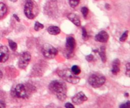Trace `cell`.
Instances as JSON below:
<instances>
[{
	"label": "cell",
	"instance_id": "obj_28",
	"mask_svg": "<svg viewBox=\"0 0 130 108\" xmlns=\"http://www.w3.org/2000/svg\"><path fill=\"white\" fill-rule=\"evenodd\" d=\"M6 107V104L4 102L0 100V108H4Z\"/></svg>",
	"mask_w": 130,
	"mask_h": 108
},
{
	"label": "cell",
	"instance_id": "obj_26",
	"mask_svg": "<svg viewBox=\"0 0 130 108\" xmlns=\"http://www.w3.org/2000/svg\"><path fill=\"white\" fill-rule=\"evenodd\" d=\"M126 74L128 76H129V72H130V64L129 62H128V64H126Z\"/></svg>",
	"mask_w": 130,
	"mask_h": 108
},
{
	"label": "cell",
	"instance_id": "obj_4",
	"mask_svg": "<svg viewBox=\"0 0 130 108\" xmlns=\"http://www.w3.org/2000/svg\"><path fill=\"white\" fill-rule=\"evenodd\" d=\"M58 75L62 80L70 83L77 84L80 81V78L78 77L77 75H75L71 70L68 69L58 71Z\"/></svg>",
	"mask_w": 130,
	"mask_h": 108
},
{
	"label": "cell",
	"instance_id": "obj_15",
	"mask_svg": "<svg viewBox=\"0 0 130 108\" xmlns=\"http://www.w3.org/2000/svg\"><path fill=\"white\" fill-rule=\"evenodd\" d=\"M7 12V7L3 3H0V19L5 17Z\"/></svg>",
	"mask_w": 130,
	"mask_h": 108
},
{
	"label": "cell",
	"instance_id": "obj_32",
	"mask_svg": "<svg viewBox=\"0 0 130 108\" xmlns=\"http://www.w3.org/2000/svg\"><path fill=\"white\" fill-rule=\"evenodd\" d=\"M124 95H126V97H128V96H129V95H128V93H126V94H124Z\"/></svg>",
	"mask_w": 130,
	"mask_h": 108
},
{
	"label": "cell",
	"instance_id": "obj_9",
	"mask_svg": "<svg viewBox=\"0 0 130 108\" xmlns=\"http://www.w3.org/2000/svg\"><path fill=\"white\" fill-rule=\"evenodd\" d=\"M87 100L88 97L83 91H80V92H78L77 94H76L72 99L73 103L77 104V105L83 104V103L86 102Z\"/></svg>",
	"mask_w": 130,
	"mask_h": 108
},
{
	"label": "cell",
	"instance_id": "obj_21",
	"mask_svg": "<svg viewBox=\"0 0 130 108\" xmlns=\"http://www.w3.org/2000/svg\"><path fill=\"white\" fill-rule=\"evenodd\" d=\"M82 37L83 40L85 41H87L89 39V35L86 31V29L85 27H83L82 29Z\"/></svg>",
	"mask_w": 130,
	"mask_h": 108
},
{
	"label": "cell",
	"instance_id": "obj_30",
	"mask_svg": "<svg viewBox=\"0 0 130 108\" xmlns=\"http://www.w3.org/2000/svg\"><path fill=\"white\" fill-rule=\"evenodd\" d=\"M2 78H3V73H2V72L0 71V80L2 79Z\"/></svg>",
	"mask_w": 130,
	"mask_h": 108
},
{
	"label": "cell",
	"instance_id": "obj_18",
	"mask_svg": "<svg viewBox=\"0 0 130 108\" xmlns=\"http://www.w3.org/2000/svg\"><path fill=\"white\" fill-rule=\"evenodd\" d=\"M8 43H9V46H10L11 50L13 51L17 50V44L15 42H14L13 41L11 40V39H8Z\"/></svg>",
	"mask_w": 130,
	"mask_h": 108
},
{
	"label": "cell",
	"instance_id": "obj_7",
	"mask_svg": "<svg viewBox=\"0 0 130 108\" xmlns=\"http://www.w3.org/2000/svg\"><path fill=\"white\" fill-rule=\"evenodd\" d=\"M76 40L72 36H69L67 38L66 44V55H67V58H71L73 56L74 51L76 47Z\"/></svg>",
	"mask_w": 130,
	"mask_h": 108
},
{
	"label": "cell",
	"instance_id": "obj_24",
	"mask_svg": "<svg viewBox=\"0 0 130 108\" xmlns=\"http://www.w3.org/2000/svg\"><path fill=\"white\" fill-rule=\"evenodd\" d=\"M119 107L121 108H129L130 107V102L128 101L125 104H122L119 105Z\"/></svg>",
	"mask_w": 130,
	"mask_h": 108
},
{
	"label": "cell",
	"instance_id": "obj_13",
	"mask_svg": "<svg viewBox=\"0 0 130 108\" xmlns=\"http://www.w3.org/2000/svg\"><path fill=\"white\" fill-rule=\"evenodd\" d=\"M120 64L121 62L118 58L114 60L112 62V72L113 74L116 75L120 71Z\"/></svg>",
	"mask_w": 130,
	"mask_h": 108
},
{
	"label": "cell",
	"instance_id": "obj_29",
	"mask_svg": "<svg viewBox=\"0 0 130 108\" xmlns=\"http://www.w3.org/2000/svg\"><path fill=\"white\" fill-rule=\"evenodd\" d=\"M13 17L15 18V19H16V20H17L18 22H20V19H19V17H18L17 15H16V14H13Z\"/></svg>",
	"mask_w": 130,
	"mask_h": 108
},
{
	"label": "cell",
	"instance_id": "obj_22",
	"mask_svg": "<svg viewBox=\"0 0 130 108\" xmlns=\"http://www.w3.org/2000/svg\"><path fill=\"white\" fill-rule=\"evenodd\" d=\"M128 33H129V32H128V30H126V31L123 33V35L120 37V38H119V41L121 42L125 41L126 40L127 38H128Z\"/></svg>",
	"mask_w": 130,
	"mask_h": 108
},
{
	"label": "cell",
	"instance_id": "obj_25",
	"mask_svg": "<svg viewBox=\"0 0 130 108\" xmlns=\"http://www.w3.org/2000/svg\"><path fill=\"white\" fill-rule=\"evenodd\" d=\"M86 60L88 61V62H91V61L94 59L93 55L91 54L88 55H87L86 57Z\"/></svg>",
	"mask_w": 130,
	"mask_h": 108
},
{
	"label": "cell",
	"instance_id": "obj_2",
	"mask_svg": "<svg viewBox=\"0 0 130 108\" xmlns=\"http://www.w3.org/2000/svg\"><path fill=\"white\" fill-rule=\"evenodd\" d=\"M31 91H34V87L29 88L24 84H18L11 91V95L13 97L19 99H27Z\"/></svg>",
	"mask_w": 130,
	"mask_h": 108
},
{
	"label": "cell",
	"instance_id": "obj_27",
	"mask_svg": "<svg viewBox=\"0 0 130 108\" xmlns=\"http://www.w3.org/2000/svg\"><path fill=\"white\" fill-rule=\"evenodd\" d=\"M65 107H66V108H74V105H72V104L70 102L66 103V104H65Z\"/></svg>",
	"mask_w": 130,
	"mask_h": 108
},
{
	"label": "cell",
	"instance_id": "obj_8",
	"mask_svg": "<svg viewBox=\"0 0 130 108\" xmlns=\"http://www.w3.org/2000/svg\"><path fill=\"white\" fill-rule=\"evenodd\" d=\"M31 59V55L30 53L28 52H25L22 53L19 58V62H18V66L20 69H24L27 67Z\"/></svg>",
	"mask_w": 130,
	"mask_h": 108
},
{
	"label": "cell",
	"instance_id": "obj_5",
	"mask_svg": "<svg viewBox=\"0 0 130 108\" xmlns=\"http://www.w3.org/2000/svg\"><path fill=\"white\" fill-rule=\"evenodd\" d=\"M106 81V78L104 76L100 73L91 74L88 78V83L92 87L99 88L102 86Z\"/></svg>",
	"mask_w": 130,
	"mask_h": 108
},
{
	"label": "cell",
	"instance_id": "obj_31",
	"mask_svg": "<svg viewBox=\"0 0 130 108\" xmlns=\"http://www.w3.org/2000/svg\"><path fill=\"white\" fill-rule=\"evenodd\" d=\"M10 1H12V2H16V1H17V0H10Z\"/></svg>",
	"mask_w": 130,
	"mask_h": 108
},
{
	"label": "cell",
	"instance_id": "obj_11",
	"mask_svg": "<svg viewBox=\"0 0 130 108\" xmlns=\"http://www.w3.org/2000/svg\"><path fill=\"white\" fill-rule=\"evenodd\" d=\"M109 38L108 33L105 30H102L98 33L95 37V40L100 43H106Z\"/></svg>",
	"mask_w": 130,
	"mask_h": 108
},
{
	"label": "cell",
	"instance_id": "obj_23",
	"mask_svg": "<svg viewBox=\"0 0 130 108\" xmlns=\"http://www.w3.org/2000/svg\"><path fill=\"white\" fill-rule=\"evenodd\" d=\"M89 10L87 7H83L81 8V13H83V15L85 18H86L87 17L88 14Z\"/></svg>",
	"mask_w": 130,
	"mask_h": 108
},
{
	"label": "cell",
	"instance_id": "obj_3",
	"mask_svg": "<svg viewBox=\"0 0 130 108\" xmlns=\"http://www.w3.org/2000/svg\"><path fill=\"white\" fill-rule=\"evenodd\" d=\"M24 13L29 19H33L38 13V8L36 3L33 0H26L24 6Z\"/></svg>",
	"mask_w": 130,
	"mask_h": 108
},
{
	"label": "cell",
	"instance_id": "obj_17",
	"mask_svg": "<svg viewBox=\"0 0 130 108\" xmlns=\"http://www.w3.org/2000/svg\"><path fill=\"white\" fill-rule=\"evenodd\" d=\"M71 71H72L75 75H78L81 73V69H80V67H79V66L75 65V66H73L72 67Z\"/></svg>",
	"mask_w": 130,
	"mask_h": 108
},
{
	"label": "cell",
	"instance_id": "obj_10",
	"mask_svg": "<svg viewBox=\"0 0 130 108\" xmlns=\"http://www.w3.org/2000/svg\"><path fill=\"white\" fill-rule=\"evenodd\" d=\"M9 58V50L5 46L0 47V64L6 62Z\"/></svg>",
	"mask_w": 130,
	"mask_h": 108
},
{
	"label": "cell",
	"instance_id": "obj_16",
	"mask_svg": "<svg viewBox=\"0 0 130 108\" xmlns=\"http://www.w3.org/2000/svg\"><path fill=\"white\" fill-rule=\"evenodd\" d=\"M105 47H102L100 49V52H99V55H100V58H101L102 60L104 63L106 62L107 61V57L106 54H105Z\"/></svg>",
	"mask_w": 130,
	"mask_h": 108
},
{
	"label": "cell",
	"instance_id": "obj_6",
	"mask_svg": "<svg viewBox=\"0 0 130 108\" xmlns=\"http://www.w3.org/2000/svg\"><path fill=\"white\" fill-rule=\"evenodd\" d=\"M42 53L43 55L47 58L52 59L55 58L58 54V50L56 48L53 47L51 44H44L42 48Z\"/></svg>",
	"mask_w": 130,
	"mask_h": 108
},
{
	"label": "cell",
	"instance_id": "obj_1",
	"mask_svg": "<svg viewBox=\"0 0 130 108\" xmlns=\"http://www.w3.org/2000/svg\"><path fill=\"white\" fill-rule=\"evenodd\" d=\"M49 90L56 95L57 99L61 101H64L67 98V88L66 83L61 80H54L50 83Z\"/></svg>",
	"mask_w": 130,
	"mask_h": 108
},
{
	"label": "cell",
	"instance_id": "obj_12",
	"mask_svg": "<svg viewBox=\"0 0 130 108\" xmlns=\"http://www.w3.org/2000/svg\"><path fill=\"white\" fill-rule=\"evenodd\" d=\"M67 18L76 26L79 27L81 25V20H80L79 17L76 14L73 13H69L67 15Z\"/></svg>",
	"mask_w": 130,
	"mask_h": 108
},
{
	"label": "cell",
	"instance_id": "obj_19",
	"mask_svg": "<svg viewBox=\"0 0 130 108\" xmlns=\"http://www.w3.org/2000/svg\"><path fill=\"white\" fill-rule=\"evenodd\" d=\"M44 28V25L41 24L39 22H36L35 24H34V30L36 31H38V30H41V29Z\"/></svg>",
	"mask_w": 130,
	"mask_h": 108
},
{
	"label": "cell",
	"instance_id": "obj_20",
	"mask_svg": "<svg viewBox=\"0 0 130 108\" xmlns=\"http://www.w3.org/2000/svg\"><path fill=\"white\" fill-rule=\"evenodd\" d=\"M80 0H69V3L72 8H75L79 5Z\"/></svg>",
	"mask_w": 130,
	"mask_h": 108
},
{
	"label": "cell",
	"instance_id": "obj_14",
	"mask_svg": "<svg viewBox=\"0 0 130 108\" xmlns=\"http://www.w3.org/2000/svg\"><path fill=\"white\" fill-rule=\"evenodd\" d=\"M47 30L49 33V34H52V35H57L60 33V29L58 27L55 26V25L48 27Z\"/></svg>",
	"mask_w": 130,
	"mask_h": 108
}]
</instances>
